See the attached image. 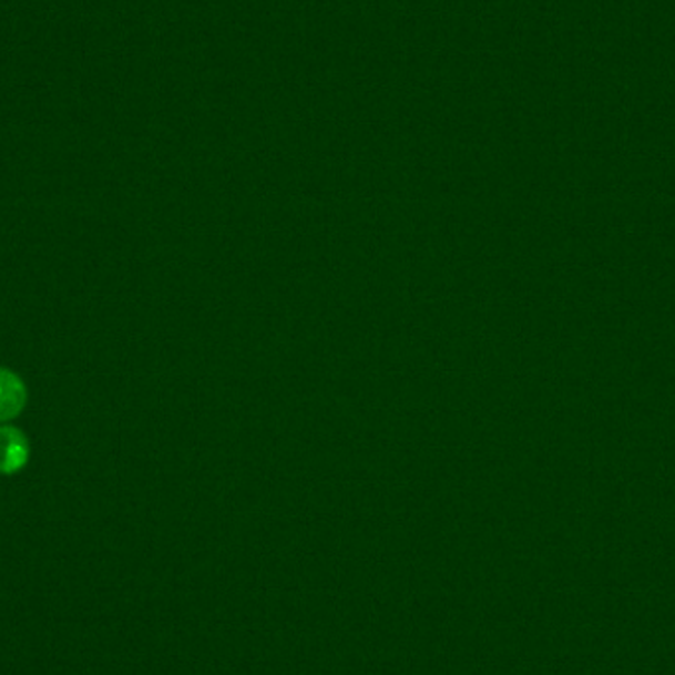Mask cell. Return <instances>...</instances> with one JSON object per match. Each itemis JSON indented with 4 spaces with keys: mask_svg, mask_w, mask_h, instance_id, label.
I'll list each match as a JSON object with an SVG mask.
<instances>
[{
    "mask_svg": "<svg viewBox=\"0 0 675 675\" xmlns=\"http://www.w3.org/2000/svg\"><path fill=\"white\" fill-rule=\"evenodd\" d=\"M28 457L27 437L14 427H0V474H17L24 469Z\"/></svg>",
    "mask_w": 675,
    "mask_h": 675,
    "instance_id": "cell-1",
    "label": "cell"
},
{
    "mask_svg": "<svg viewBox=\"0 0 675 675\" xmlns=\"http://www.w3.org/2000/svg\"><path fill=\"white\" fill-rule=\"evenodd\" d=\"M27 406V388L9 369L0 368V421L14 419Z\"/></svg>",
    "mask_w": 675,
    "mask_h": 675,
    "instance_id": "cell-2",
    "label": "cell"
}]
</instances>
